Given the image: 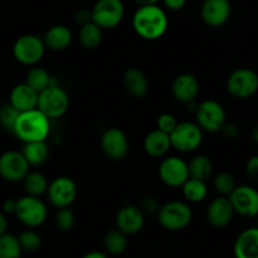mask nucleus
Here are the masks:
<instances>
[{
    "label": "nucleus",
    "instance_id": "19",
    "mask_svg": "<svg viewBox=\"0 0 258 258\" xmlns=\"http://www.w3.org/2000/svg\"><path fill=\"white\" fill-rule=\"evenodd\" d=\"M198 80L190 73H181L174 78L171 83V93L176 101L183 103H189L196 101L197 96L199 95Z\"/></svg>",
    "mask_w": 258,
    "mask_h": 258
},
{
    "label": "nucleus",
    "instance_id": "26",
    "mask_svg": "<svg viewBox=\"0 0 258 258\" xmlns=\"http://www.w3.org/2000/svg\"><path fill=\"white\" fill-rule=\"evenodd\" d=\"M22 153L24 154L30 165L38 166L45 163L48 155H49V149H48L45 140L30 141V143H24Z\"/></svg>",
    "mask_w": 258,
    "mask_h": 258
},
{
    "label": "nucleus",
    "instance_id": "16",
    "mask_svg": "<svg viewBox=\"0 0 258 258\" xmlns=\"http://www.w3.org/2000/svg\"><path fill=\"white\" fill-rule=\"evenodd\" d=\"M234 213L236 211H234L229 197L221 196L213 199L209 204L208 209H207V219L212 227L221 229L231 223Z\"/></svg>",
    "mask_w": 258,
    "mask_h": 258
},
{
    "label": "nucleus",
    "instance_id": "46",
    "mask_svg": "<svg viewBox=\"0 0 258 258\" xmlns=\"http://www.w3.org/2000/svg\"><path fill=\"white\" fill-rule=\"evenodd\" d=\"M136 4L140 7V5H150V4H158L160 0H134Z\"/></svg>",
    "mask_w": 258,
    "mask_h": 258
},
{
    "label": "nucleus",
    "instance_id": "38",
    "mask_svg": "<svg viewBox=\"0 0 258 258\" xmlns=\"http://www.w3.org/2000/svg\"><path fill=\"white\" fill-rule=\"evenodd\" d=\"M140 208L143 209L144 213H158L160 206H159V202L154 197H145L141 201Z\"/></svg>",
    "mask_w": 258,
    "mask_h": 258
},
{
    "label": "nucleus",
    "instance_id": "7",
    "mask_svg": "<svg viewBox=\"0 0 258 258\" xmlns=\"http://www.w3.org/2000/svg\"><path fill=\"white\" fill-rule=\"evenodd\" d=\"M91 10L92 20L102 29L116 28L125 17L122 0H97Z\"/></svg>",
    "mask_w": 258,
    "mask_h": 258
},
{
    "label": "nucleus",
    "instance_id": "18",
    "mask_svg": "<svg viewBox=\"0 0 258 258\" xmlns=\"http://www.w3.org/2000/svg\"><path fill=\"white\" fill-rule=\"evenodd\" d=\"M144 223H145V217L140 207L125 206L116 214V228L122 231L127 236L139 233L143 229Z\"/></svg>",
    "mask_w": 258,
    "mask_h": 258
},
{
    "label": "nucleus",
    "instance_id": "21",
    "mask_svg": "<svg viewBox=\"0 0 258 258\" xmlns=\"http://www.w3.org/2000/svg\"><path fill=\"white\" fill-rule=\"evenodd\" d=\"M170 148H173L170 134L161 131L160 128H156V130L149 133L144 140V149H145L146 154L153 158L164 156L170 150Z\"/></svg>",
    "mask_w": 258,
    "mask_h": 258
},
{
    "label": "nucleus",
    "instance_id": "13",
    "mask_svg": "<svg viewBox=\"0 0 258 258\" xmlns=\"http://www.w3.org/2000/svg\"><path fill=\"white\" fill-rule=\"evenodd\" d=\"M47 196L55 208H66L76 201L77 185L70 176H58L49 184Z\"/></svg>",
    "mask_w": 258,
    "mask_h": 258
},
{
    "label": "nucleus",
    "instance_id": "1",
    "mask_svg": "<svg viewBox=\"0 0 258 258\" xmlns=\"http://www.w3.org/2000/svg\"><path fill=\"white\" fill-rule=\"evenodd\" d=\"M168 17L158 4L140 5L133 18L136 34L145 40L160 39L168 29Z\"/></svg>",
    "mask_w": 258,
    "mask_h": 258
},
{
    "label": "nucleus",
    "instance_id": "10",
    "mask_svg": "<svg viewBox=\"0 0 258 258\" xmlns=\"http://www.w3.org/2000/svg\"><path fill=\"white\" fill-rule=\"evenodd\" d=\"M197 123L208 133L222 131L226 125V111L223 106L213 100H206L199 103L196 111Z\"/></svg>",
    "mask_w": 258,
    "mask_h": 258
},
{
    "label": "nucleus",
    "instance_id": "23",
    "mask_svg": "<svg viewBox=\"0 0 258 258\" xmlns=\"http://www.w3.org/2000/svg\"><path fill=\"white\" fill-rule=\"evenodd\" d=\"M126 91L135 98H143L149 92V81L145 73L138 68H128L122 77Z\"/></svg>",
    "mask_w": 258,
    "mask_h": 258
},
{
    "label": "nucleus",
    "instance_id": "34",
    "mask_svg": "<svg viewBox=\"0 0 258 258\" xmlns=\"http://www.w3.org/2000/svg\"><path fill=\"white\" fill-rule=\"evenodd\" d=\"M18 238H19L23 251L25 252H37L42 247V238L32 228L20 232L18 234Z\"/></svg>",
    "mask_w": 258,
    "mask_h": 258
},
{
    "label": "nucleus",
    "instance_id": "8",
    "mask_svg": "<svg viewBox=\"0 0 258 258\" xmlns=\"http://www.w3.org/2000/svg\"><path fill=\"white\" fill-rule=\"evenodd\" d=\"M171 145L181 153L197 150L203 141V128L198 123L179 122L175 130L170 134Z\"/></svg>",
    "mask_w": 258,
    "mask_h": 258
},
{
    "label": "nucleus",
    "instance_id": "9",
    "mask_svg": "<svg viewBox=\"0 0 258 258\" xmlns=\"http://www.w3.org/2000/svg\"><path fill=\"white\" fill-rule=\"evenodd\" d=\"M227 90L239 100L252 97L258 91V75L249 68L233 71L227 80Z\"/></svg>",
    "mask_w": 258,
    "mask_h": 258
},
{
    "label": "nucleus",
    "instance_id": "48",
    "mask_svg": "<svg viewBox=\"0 0 258 258\" xmlns=\"http://www.w3.org/2000/svg\"><path fill=\"white\" fill-rule=\"evenodd\" d=\"M257 227H258V216H257Z\"/></svg>",
    "mask_w": 258,
    "mask_h": 258
},
{
    "label": "nucleus",
    "instance_id": "22",
    "mask_svg": "<svg viewBox=\"0 0 258 258\" xmlns=\"http://www.w3.org/2000/svg\"><path fill=\"white\" fill-rule=\"evenodd\" d=\"M233 249L238 258H258V227L242 232L234 242Z\"/></svg>",
    "mask_w": 258,
    "mask_h": 258
},
{
    "label": "nucleus",
    "instance_id": "31",
    "mask_svg": "<svg viewBox=\"0 0 258 258\" xmlns=\"http://www.w3.org/2000/svg\"><path fill=\"white\" fill-rule=\"evenodd\" d=\"M189 173L191 178L201 179V180H208L213 173V163L211 159L206 155L194 156L188 163Z\"/></svg>",
    "mask_w": 258,
    "mask_h": 258
},
{
    "label": "nucleus",
    "instance_id": "33",
    "mask_svg": "<svg viewBox=\"0 0 258 258\" xmlns=\"http://www.w3.org/2000/svg\"><path fill=\"white\" fill-rule=\"evenodd\" d=\"M20 113L22 112L17 107H14L10 102L4 103L2 108H0V123H2L3 128L13 133Z\"/></svg>",
    "mask_w": 258,
    "mask_h": 258
},
{
    "label": "nucleus",
    "instance_id": "45",
    "mask_svg": "<svg viewBox=\"0 0 258 258\" xmlns=\"http://www.w3.org/2000/svg\"><path fill=\"white\" fill-rule=\"evenodd\" d=\"M7 229H8V221H7V217H5V213H3L0 214V234L7 233Z\"/></svg>",
    "mask_w": 258,
    "mask_h": 258
},
{
    "label": "nucleus",
    "instance_id": "29",
    "mask_svg": "<svg viewBox=\"0 0 258 258\" xmlns=\"http://www.w3.org/2000/svg\"><path fill=\"white\" fill-rule=\"evenodd\" d=\"M25 82L39 93L44 91L47 87H49L50 85L57 83L54 77H52L44 68L40 67L30 68L27 73V77H25Z\"/></svg>",
    "mask_w": 258,
    "mask_h": 258
},
{
    "label": "nucleus",
    "instance_id": "47",
    "mask_svg": "<svg viewBox=\"0 0 258 258\" xmlns=\"http://www.w3.org/2000/svg\"><path fill=\"white\" fill-rule=\"evenodd\" d=\"M252 139H253L256 143H258V123L253 127V131H252Z\"/></svg>",
    "mask_w": 258,
    "mask_h": 258
},
{
    "label": "nucleus",
    "instance_id": "17",
    "mask_svg": "<svg viewBox=\"0 0 258 258\" xmlns=\"http://www.w3.org/2000/svg\"><path fill=\"white\" fill-rule=\"evenodd\" d=\"M229 0H204L201 8L203 22L209 27H221L231 17Z\"/></svg>",
    "mask_w": 258,
    "mask_h": 258
},
{
    "label": "nucleus",
    "instance_id": "44",
    "mask_svg": "<svg viewBox=\"0 0 258 258\" xmlns=\"http://www.w3.org/2000/svg\"><path fill=\"white\" fill-rule=\"evenodd\" d=\"M83 258H107V254L101 251H91L86 253Z\"/></svg>",
    "mask_w": 258,
    "mask_h": 258
},
{
    "label": "nucleus",
    "instance_id": "4",
    "mask_svg": "<svg viewBox=\"0 0 258 258\" xmlns=\"http://www.w3.org/2000/svg\"><path fill=\"white\" fill-rule=\"evenodd\" d=\"M44 39L34 34H24L15 40L13 55L24 66H35L42 60L45 52Z\"/></svg>",
    "mask_w": 258,
    "mask_h": 258
},
{
    "label": "nucleus",
    "instance_id": "5",
    "mask_svg": "<svg viewBox=\"0 0 258 258\" xmlns=\"http://www.w3.org/2000/svg\"><path fill=\"white\" fill-rule=\"evenodd\" d=\"M48 216L45 204L39 199V197L27 196L18 199L15 217L28 228H35L42 226Z\"/></svg>",
    "mask_w": 258,
    "mask_h": 258
},
{
    "label": "nucleus",
    "instance_id": "11",
    "mask_svg": "<svg viewBox=\"0 0 258 258\" xmlns=\"http://www.w3.org/2000/svg\"><path fill=\"white\" fill-rule=\"evenodd\" d=\"M159 178L170 188H181L190 178L189 165L178 156H169L161 161L159 166Z\"/></svg>",
    "mask_w": 258,
    "mask_h": 258
},
{
    "label": "nucleus",
    "instance_id": "28",
    "mask_svg": "<svg viewBox=\"0 0 258 258\" xmlns=\"http://www.w3.org/2000/svg\"><path fill=\"white\" fill-rule=\"evenodd\" d=\"M103 246H105L106 251L113 256H118V254L123 253L128 246L127 234L123 233L118 228L111 229L106 233L105 238H103Z\"/></svg>",
    "mask_w": 258,
    "mask_h": 258
},
{
    "label": "nucleus",
    "instance_id": "25",
    "mask_svg": "<svg viewBox=\"0 0 258 258\" xmlns=\"http://www.w3.org/2000/svg\"><path fill=\"white\" fill-rule=\"evenodd\" d=\"M102 28L95 22L81 25L78 32V40L85 49H96L102 42Z\"/></svg>",
    "mask_w": 258,
    "mask_h": 258
},
{
    "label": "nucleus",
    "instance_id": "41",
    "mask_svg": "<svg viewBox=\"0 0 258 258\" xmlns=\"http://www.w3.org/2000/svg\"><path fill=\"white\" fill-rule=\"evenodd\" d=\"M163 3L168 9L176 12V10H180L185 7L186 0H163Z\"/></svg>",
    "mask_w": 258,
    "mask_h": 258
},
{
    "label": "nucleus",
    "instance_id": "30",
    "mask_svg": "<svg viewBox=\"0 0 258 258\" xmlns=\"http://www.w3.org/2000/svg\"><path fill=\"white\" fill-rule=\"evenodd\" d=\"M23 185L25 193L34 197H40L42 194L47 193L49 188L47 178L39 171H29L23 180Z\"/></svg>",
    "mask_w": 258,
    "mask_h": 258
},
{
    "label": "nucleus",
    "instance_id": "42",
    "mask_svg": "<svg viewBox=\"0 0 258 258\" xmlns=\"http://www.w3.org/2000/svg\"><path fill=\"white\" fill-rule=\"evenodd\" d=\"M222 131H223V134L228 139H234L238 136V127H237V125H234V123H227L226 122V125L223 126Z\"/></svg>",
    "mask_w": 258,
    "mask_h": 258
},
{
    "label": "nucleus",
    "instance_id": "14",
    "mask_svg": "<svg viewBox=\"0 0 258 258\" xmlns=\"http://www.w3.org/2000/svg\"><path fill=\"white\" fill-rule=\"evenodd\" d=\"M228 197L237 214L247 218L258 216V191L254 188L249 185L236 186Z\"/></svg>",
    "mask_w": 258,
    "mask_h": 258
},
{
    "label": "nucleus",
    "instance_id": "40",
    "mask_svg": "<svg viewBox=\"0 0 258 258\" xmlns=\"http://www.w3.org/2000/svg\"><path fill=\"white\" fill-rule=\"evenodd\" d=\"M75 19H76V22L81 25L87 24V23L92 22V10L78 9L77 12H76Z\"/></svg>",
    "mask_w": 258,
    "mask_h": 258
},
{
    "label": "nucleus",
    "instance_id": "2",
    "mask_svg": "<svg viewBox=\"0 0 258 258\" xmlns=\"http://www.w3.org/2000/svg\"><path fill=\"white\" fill-rule=\"evenodd\" d=\"M50 131V118L39 108L20 113L13 134L23 143L47 140Z\"/></svg>",
    "mask_w": 258,
    "mask_h": 258
},
{
    "label": "nucleus",
    "instance_id": "39",
    "mask_svg": "<svg viewBox=\"0 0 258 258\" xmlns=\"http://www.w3.org/2000/svg\"><path fill=\"white\" fill-rule=\"evenodd\" d=\"M246 170L247 174L249 175V178L253 179L254 181H258V155L252 156V158L247 161Z\"/></svg>",
    "mask_w": 258,
    "mask_h": 258
},
{
    "label": "nucleus",
    "instance_id": "43",
    "mask_svg": "<svg viewBox=\"0 0 258 258\" xmlns=\"http://www.w3.org/2000/svg\"><path fill=\"white\" fill-rule=\"evenodd\" d=\"M17 203L18 201H13V199H8L3 204V212L5 214H15L17 211Z\"/></svg>",
    "mask_w": 258,
    "mask_h": 258
},
{
    "label": "nucleus",
    "instance_id": "36",
    "mask_svg": "<svg viewBox=\"0 0 258 258\" xmlns=\"http://www.w3.org/2000/svg\"><path fill=\"white\" fill-rule=\"evenodd\" d=\"M54 222L55 226H57V228L59 229V231H71V229L73 228V226H75L76 222L75 213H73L71 209H68V207H66V208H58Z\"/></svg>",
    "mask_w": 258,
    "mask_h": 258
},
{
    "label": "nucleus",
    "instance_id": "3",
    "mask_svg": "<svg viewBox=\"0 0 258 258\" xmlns=\"http://www.w3.org/2000/svg\"><path fill=\"white\" fill-rule=\"evenodd\" d=\"M193 218L191 208L181 201H171L163 204L158 212V221L166 231L178 232L186 228Z\"/></svg>",
    "mask_w": 258,
    "mask_h": 258
},
{
    "label": "nucleus",
    "instance_id": "15",
    "mask_svg": "<svg viewBox=\"0 0 258 258\" xmlns=\"http://www.w3.org/2000/svg\"><path fill=\"white\" fill-rule=\"evenodd\" d=\"M101 148L111 160H122L128 153L127 136L118 127L107 128L101 136Z\"/></svg>",
    "mask_w": 258,
    "mask_h": 258
},
{
    "label": "nucleus",
    "instance_id": "27",
    "mask_svg": "<svg viewBox=\"0 0 258 258\" xmlns=\"http://www.w3.org/2000/svg\"><path fill=\"white\" fill-rule=\"evenodd\" d=\"M183 196L189 203H201L208 196V188H207L206 180H201L197 178H189L181 186Z\"/></svg>",
    "mask_w": 258,
    "mask_h": 258
},
{
    "label": "nucleus",
    "instance_id": "24",
    "mask_svg": "<svg viewBox=\"0 0 258 258\" xmlns=\"http://www.w3.org/2000/svg\"><path fill=\"white\" fill-rule=\"evenodd\" d=\"M44 43L47 48L52 50H63L70 47L72 42V32L63 24L50 27L44 34Z\"/></svg>",
    "mask_w": 258,
    "mask_h": 258
},
{
    "label": "nucleus",
    "instance_id": "32",
    "mask_svg": "<svg viewBox=\"0 0 258 258\" xmlns=\"http://www.w3.org/2000/svg\"><path fill=\"white\" fill-rule=\"evenodd\" d=\"M23 248L18 236L12 233L0 234V257L2 258H18L22 254Z\"/></svg>",
    "mask_w": 258,
    "mask_h": 258
},
{
    "label": "nucleus",
    "instance_id": "35",
    "mask_svg": "<svg viewBox=\"0 0 258 258\" xmlns=\"http://www.w3.org/2000/svg\"><path fill=\"white\" fill-rule=\"evenodd\" d=\"M213 184L216 190L218 191L221 196H229L237 186L233 175L229 173H226V171H224V173H219L218 175L214 178Z\"/></svg>",
    "mask_w": 258,
    "mask_h": 258
},
{
    "label": "nucleus",
    "instance_id": "20",
    "mask_svg": "<svg viewBox=\"0 0 258 258\" xmlns=\"http://www.w3.org/2000/svg\"><path fill=\"white\" fill-rule=\"evenodd\" d=\"M38 101H39V92L30 87L27 82L19 83L10 91L9 102L20 112L38 108Z\"/></svg>",
    "mask_w": 258,
    "mask_h": 258
},
{
    "label": "nucleus",
    "instance_id": "6",
    "mask_svg": "<svg viewBox=\"0 0 258 258\" xmlns=\"http://www.w3.org/2000/svg\"><path fill=\"white\" fill-rule=\"evenodd\" d=\"M70 107V97L62 87L55 83L39 93L38 108L50 120L62 117Z\"/></svg>",
    "mask_w": 258,
    "mask_h": 258
},
{
    "label": "nucleus",
    "instance_id": "12",
    "mask_svg": "<svg viewBox=\"0 0 258 258\" xmlns=\"http://www.w3.org/2000/svg\"><path fill=\"white\" fill-rule=\"evenodd\" d=\"M29 161L22 151H7L0 158V175L10 183L23 181L29 173Z\"/></svg>",
    "mask_w": 258,
    "mask_h": 258
},
{
    "label": "nucleus",
    "instance_id": "37",
    "mask_svg": "<svg viewBox=\"0 0 258 258\" xmlns=\"http://www.w3.org/2000/svg\"><path fill=\"white\" fill-rule=\"evenodd\" d=\"M178 121H176L175 116L171 115V113L165 112V113H161L160 116L158 117L156 120V127L160 128L161 131H165V133L171 134L175 127L178 126Z\"/></svg>",
    "mask_w": 258,
    "mask_h": 258
}]
</instances>
